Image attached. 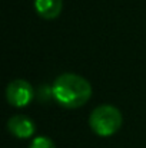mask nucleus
Wrapping results in <instances>:
<instances>
[{
	"mask_svg": "<svg viewBox=\"0 0 146 148\" xmlns=\"http://www.w3.org/2000/svg\"><path fill=\"white\" fill-rule=\"evenodd\" d=\"M50 91L53 99L67 109H76L86 105L92 97L90 82L86 78L70 72L59 75Z\"/></svg>",
	"mask_w": 146,
	"mask_h": 148,
	"instance_id": "obj_1",
	"label": "nucleus"
},
{
	"mask_svg": "<svg viewBox=\"0 0 146 148\" xmlns=\"http://www.w3.org/2000/svg\"><path fill=\"white\" fill-rule=\"evenodd\" d=\"M122 122V112L113 105H99L89 116V125L92 131L103 138L115 135L120 130Z\"/></svg>",
	"mask_w": 146,
	"mask_h": 148,
	"instance_id": "obj_2",
	"label": "nucleus"
},
{
	"mask_svg": "<svg viewBox=\"0 0 146 148\" xmlns=\"http://www.w3.org/2000/svg\"><path fill=\"white\" fill-rule=\"evenodd\" d=\"M35 97L33 86L24 79H14L6 88V99L14 108L27 106Z\"/></svg>",
	"mask_w": 146,
	"mask_h": 148,
	"instance_id": "obj_3",
	"label": "nucleus"
},
{
	"mask_svg": "<svg viewBox=\"0 0 146 148\" xmlns=\"http://www.w3.org/2000/svg\"><path fill=\"white\" fill-rule=\"evenodd\" d=\"M7 130L13 137L26 140V138H30L36 132V125L32 118L17 114V115H13L7 121Z\"/></svg>",
	"mask_w": 146,
	"mask_h": 148,
	"instance_id": "obj_4",
	"label": "nucleus"
},
{
	"mask_svg": "<svg viewBox=\"0 0 146 148\" xmlns=\"http://www.w3.org/2000/svg\"><path fill=\"white\" fill-rule=\"evenodd\" d=\"M35 9L42 19L53 20L59 17L63 9L62 0H35Z\"/></svg>",
	"mask_w": 146,
	"mask_h": 148,
	"instance_id": "obj_5",
	"label": "nucleus"
},
{
	"mask_svg": "<svg viewBox=\"0 0 146 148\" xmlns=\"http://www.w3.org/2000/svg\"><path fill=\"white\" fill-rule=\"evenodd\" d=\"M29 148H56L54 143L48 137H36Z\"/></svg>",
	"mask_w": 146,
	"mask_h": 148,
	"instance_id": "obj_6",
	"label": "nucleus"
}]
</instances>
